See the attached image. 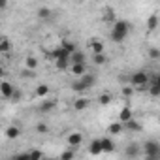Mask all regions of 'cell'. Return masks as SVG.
Here are the masks:
<instances>
[{"label":"cell","mask_w":160,"mask_h":160,"mask_svg":"<svg viewBox=\"0 0 160 160\" xmlns=\"http://www.w3.org/2000/svg\"><path fill=\"white\" fill-rule=\"evenodd\" d=\"M130 34V23L128 21H122V19H117L111 27V32H109V38L111 42L115 43H122Z\"/></svg>","instance_id":"6da1fadb"},{"label":"cell","mask_w":160,"mask_h":160,"mask_svg":"<svg viewBox=\"0 0 160 160\" xmlns=\"http://www.w3.org/2000/svg\"><path fill=\"white\" fill-rule=\"evenodd\" d=\"M94 83H96V75H92V73H85V75L79 77L77 81L72 83V91H75V92H83V91H87V89H92Z\"/></svg>","instance_id":"7a4b0ae2"},{"label":"cell","mask_w":160,"mask_h":160,"mask_svg":"<svg viewBox=\"0 0 160 160\" xmlns=\"http://www.w3.org/2000/svg\"><path fill=\"white\" fill-rule=\"evenodd\" d=\"M130 85L134 89H149V85H151V75L147 72H134L130 75Z\"/></svg>","instance_id":"3957f363"},{"label":"cell","mask_w":160,"mask_h":160,"mask_svg":"<svg viewBox=\"0 0 160 160\" xmlns=\"http://www.w3.org/2000/svg\"><path fill=\"white\" fill-rule=\"evenodd\" d=\"M83 134L81 132H77V130H73V132H70L68 136H66V145L68 147H72V149H77V147H81L83 145Z\"/></svg>","instance_id":"277c9868"},{"label":"cell","mask_w":160,"mask_h":160,"mask_svg":"<svg viewBox=\"0 0 160 160\" xmlns=\"http://www.w3.org/2000/svg\"><path fill=\"white\" fill-rule=\"evenodd\" d=\"M143 154L147 156V158H158V154H160V145L156 143V141H147L145 145H143Z\"/></svg>","instance_id":"5b68a950"},{"label":"cell","mask_w":160,"mask_h":160,"mask_svg":"<svg viewBox=\"0 0 160 160\" xmlns=\"http://www.w3.org/2000/svg\"><path fill=\"white\" fill-rule=\"evenodd\" d=\"M0 92H2V98H6V100H12V96H13V92H15V85H12L10 81H4L0 83Z\"/></svg>","instance_id":"8992f818"},{"label":"cell","mask_w":160,"mask_h":160,"mask_svg":"<svg viewBox=\"0 0 160 160\" xmlns=\"http://www.w3.org/2000/svg\"><path fill=\"white\" fill-rule=\"evenodd\" d=\"M68 72H70L72 75H75V77H81V75L87 73V66H85V62H73Z\"/></svg>","instance_id":"52a82bcc"},{"label":"cell","mask_w":160,"mask_h":160,"mask_svg":"<svg viewBox=\"0 0 160 160\" xmlns=\"http://www.w3.org/2000/svg\"><path fill=\"white\" fill-rule=\"evenodd\" d=\"M89 49H91L92 55H96V53H106V47H104V43H102L100 38H91V42H89Z\"/></svg>","instance_id":"ba28073f"},{"label":"cell","mask_w":160,"mask_h":160,"mask_svg":"<svg viewBox=\"0 0 160 160\" xmlns=\"http://www.w3.org/2000/svg\"><path fill=\"white\" fill-rule=\"evenodd\" d=\"M70 55H72V53H70L68 49H64L62 45H58V47H55V49L51 51V57H53L55 60H57V58H70Z\"/></svg>","instance_id":"9c48e42d"},{"label":"cell","mask_w":160,"mask_h":160,"mask_svg":"<svg viewBox=\"0 0 160 160\" xmlns=\"http://www.w3.org/2000/svg\"><path fill=\"white\" fill-rule=\"evenodd\" d=\"M55 108H57L55 100H45V98H43V102L38 106V111H40V113H51Z\"/></svg>","instance_id":"30bf717a"},{"label":"cell","mask_w":160,"mask_h":160,"mask_svg":"<svg viewBox=\"0 0 160 160\" xmlns=\"http://www.w3.org/2000/svg\"><path fill=\"white\" fill-rule=\"evenodd\" d=\"M132 115H134V113H132L130 106H124V108L119 109V121H121V122H128L130 119H134Z\"/></svg>","instance_id":"8fae6325"},{"label":"cell","mask_w":160,"mask_h":160,"mask_svg":"<svg viewBox=\"0 0 160 160\" xmlns=\"http://www.w3.org/2000/svg\"><path fill=\"white\" fill-rule=\"evenodd\" d=\"M89 152L94 154V156L102 154V152H104V149H102V139H92L91 145H89Z\"/></svg>","instance_id":"7c38bea8"},{"label":"cell","mask_w":160,"mask_h":160,"mask_svg":"<svg viewBox=\"0 0 160 160\" xmlns=\"http://www.w3.org/2000/svg\"><path fill=\"white\" fill-rule=\"evenodd\" d=\"M49 92H51L49 85L42 83V85H38V87H36V91H34V96H36V98H47V96H49Z\"/></svg>","instance_id":"4fadbf2b"},{"label":"cell","mask_w":160,"mask_h":160,"mask_svg":"<svg viewBox=\"0 0 160 160\" xmlns=\"http://www.w3.org/2000/svg\"><path fill=\"white\" fill-rule=\"evenodd\" d=\"M72 108H73L75 111H85V109L89 108V100H87V98H77V100H73Z\"/></svg>","instance_id":"5bb4252c"},{"label":"cell","mask_w":160,"mask_h":160,"mask_svg":"<svg viewBox=\"0 0 160 160\" xmlns=\"http://www.w3.org/2000/svg\"><path fill=\"white\" fill-rule=\"evenodd\" d=\"M124 130V122H121V121H117V122H111L109 126H108V132L111 134V136H117V134H121Z\"/></svg>","instance_id":"9a60e30c"},{"label":"cell","mask_w":160,"mask_h":160,"mask_svg":"<svg viewBox=\"0 0 160 160\" xmlns=\"http://www.w3.org/2000/svg\"><path fill=\"white\" fill-rule=\"evenodd\" d=\"M55 66H57V70L66 72V70H70L72 60H70V58H57V60H55Z\"/></svg>","instance_id":"2e32d148"},{"label":"cell","mask_w":160,"mask_h":160,"mask_svg":"<svg viewBox=\"0 0 160 160\" xmlns=\"http://www.w3.org/2000/svg\"><path fill=\"white\" fill-rule=\"evenodd\" d=\"M102 139V149H104V152H113L115 151V141L111 139V138H100Z\"/></svg>","instance_id":"e0dca14e"},{"label":"cell","mask_w":160,"mask_h":160,"mask_svg":"<svg viewBox=\"0 0 160 160\" xmlns=\"http://www.w3.org/2000/svg\"><path fill=\"white\" fill-rule=\"evenodd\" d=\"M102 19H104L106 23H115L117 19H115V12H113V8H104V12H102Z\"/></svg>","instance_id":"ac0fdd59"},{"label":"cell","mask_w":160,"mask_h":160,"mask_svg":"<svg viewBox=\"0 0 160 160\" xmlns=\"http://www.w3.org/2000/svg\"><path fill=\"white\" fill-rule=\"evenodd\" d=\"M19 136H21V128H19V126L13 124V126H8V128H6V138H8V139H15V138H19Z\"/></svg>","instance_id":"d6986e66"},{"label":"cell","mask_w":160,"mask_h":160,"mask_svg":"<svg viewBox=\"0 0 160 160\" xmlns=\"http://www.w3.org/2000/svg\"><path fill=\"white\" fill-rule=\"evenodd\" d=\"M12 51V42L4 36L2 40H0V53H2V55H8Z\"/></svg>","instance_id":"ffe728a7"},{"label":"cell","mask_w":160,"mask_h":160,"mask_svg":"<svg viewBox=\"0 0 160 160\" xmlns=\"http://www.w3.org/2000/svg\"><path fill=\"white\" fill-rule=\"evenodd\" d=\"M124 128H126V130H130V132H141V128H143V126H141L138 121L130 119L128 122H124Z\"/></svg>","instance_id":"44dd1931"},{"label":"cell","mask_w":160,"mask_h":160,"mask_svg":"<svg viewBox=\"0 0 160 160\" xmlns=\"http://www.w3.org/2000/svg\"><path fill=\"white\" fill-rule=\"evenodd\" d=\"M92 62H94L96 66H104V64H108V57H106V53H96V55H92Z\"/></svg>","instance_id":"7402d4cb"},{"label":"cell","mask_w":160,"mask_h":160,"mask_svg":"<svg viewBox=\"0 0 160 160\" xmlns=\"http://www.w3.org/2000/svg\"><path fill=\"white\" fill-rule=\"evenodd\" d=\"M25 66L30 68V70H36V68H38V58H36L34 55H28V57L25 58Z\"/></svg>","instance_id":"603a6c76"},{"label":"cell","mask_w":160,"mask_h":160,"mask_svg":"<svg viewBox=\"0 0 160 160\" xmlns=\"http://www.w3.org/2000/svg\"><path fill=\"white\" fill-rule=\"evenodd\" d=\"M70 60H72V64H73V62H85V55H83L81 51H73V53L70 55Z\"/></svg>","instance_id":"cb8c5ba5"},{"label":"cell","mask_w":160,"mask_h":160,"mask_svg":"<svg viewBox=\"0 0 160 160\" xmlns=\"http://www.w3.org/2000/svg\"><path fill=\"white\" fill-rule=\"evenodd\" d=\"M38 17H40L42 21L51 19V10H49V8H45V6H43V8H40V10H38Z\"/></svg>","instance_id":"d4e9b609"},{"label":"cell","mask_w":160,"mask_h":160,"mask_svg":"<svg viewBox=\"0 0 160 160\" xmlns=\"http://www.w3.org/2000/svg\"><path fill=\"white\" fill-rule=\"evenodd\" d=\"M98 104H100V106H109V104H111V94H109V92H102V94L98 96Z\"/></svg>","instance_id":"484cf974"},{"label":"cell","mask_w":160,"mask_h":160,"mask_svg":"<svg viewBox=\"0 0 160 160\" xmlns=\"http://www.w3.org/2000/svg\"><path fill=\"white\" fill-rule=\"evenodd\" d=\"M156 27H158V17L156 15H151L147 19V30H156Z\"/></svg>","instance_id":"4316f807"},{"label":"cell","mask_w":160,"mask_h":160,"mask_svg":"<svg viewBox=\"0 0 160 160\" xmlns=\"http://www.w3.org/2000/svg\"><path fill=\"white\" fill-rule=\"evenodd\" d=\"M138 154H139V147L136 143H130L126 147V156H138Z\"/></svg>","instance_id":"83f0119b"},{"label":"cell","mask_w":160,"mask_h":160,"mask_svg":"<svg viewBox=\"0 0 160 160\" xmlns=\"http://www.w3.org/2000/svg\"><path fill=\"white\" fill-rule=\"evenodd\" d=\"M60 45H62L64 49H68L70 53H73V51H77V47H75V43H73L72 40H62V42H60Z\"/></svg>","instance_id":"f1b7e54d"},{"label":"cell","mask_w":160,"mask_h":160,"mask_svg":"<svg viewBox=\"0 0 160 160\" xmlns=\"http://www.w3.org/2000/svg\"><path fill=\"white\" fill-rule=\"evenodd\" d=\"M147 55H149V58H152V60H158V58H160V49H158V47H149Z\"/></svg>","instance_id":"f546056e"},{"label":"cell","mask_w":160,"mask_h":160,"mask_svg":"<svg viewBox=\"0 0 160 160\" xmlns=\"http://www.w3.org/2000/svg\"><path fill=\"white\" fill-rule=\"evenodd\" d=\"M75 156V149H68V151H64V152H60V160H70V158H73Z\"/></svg>","instance_id":"4dcf8cb0"},{"label":"cell","mask_w":160,"mask_h":160,"mask_svg":"<svg viewBox=\"0 0 160 160\" xmlns=\"http://www.w3.org/2000/svg\"><path fill=\"white\" fill-rule=\"evenodd\" d=\"M36 132L42 134V136L47 134V132H49V124H45V122H38V124H36Z\"/></svg>","instance_id":"1f68e13d"},{"label":"cell","mask_w":160,"mask_h":160,"mask_svg":"<svg viewBox=\"0 0 160 160\" xmlns=\"http://www.w3.org/2000/svg\"><path fill=\"white\" fill-rule=\"evenodd\" d=\"M149 92H151V96H160V85L151 83L149 85Z\"/></svg>","instance_id":"d6a6232c"},{"label":"cell","mask_w":160,"mask_h":160,"mask_svg":"<svg viewBox=\"0 0 160 160\" xmlns=\"http://www.w3.org/2000/svg\"><path fill=\"white\" fill-rule=\"evenodd\" d=\"M28 154H30V160H40V158H43V152H42V151H38V149L28 151Z\"/></svg>","instance_id":"836d02e7"},{"label":"cell","mask_w":160,"mask_h":160,"mask_svg":"<svg viewBox=\"0 0 160 160\" xmlns=\"http://www.w3.org/2000/svg\"><path fill=\"white\" fill-rule=\"evenodd\" d=\"M21 75H23V77H27V79H30V77H34V70H30V68H25V70L21 72Z\"/></svg>","instance_id":"e575fe53"},{"label":"cell","mask_w":160,"mask_h":160,"mask_svg":"<svg viewBox=\"0 0 160 160\" xmlns=\"http://www.w3.org/2000/svg\"><path fill=\"white\" fill-rule=\"evenodd\" d=\"M132 92H134V87H132V85H128V87H124V89H122V96H126V98H128V96H132Z\"/></svg>","instance_id":"d590c367"},{"label":"cell","mask_w":160,"mask_h":160,"mask_svg":"<svg viewBox=\"0 0 160 160\" xmlns=\"http://www.w3.org/2000/svg\"><path fill=\"white\" fill-rule=\"evenodd\" d=\"M21 98H23V92H21L19 89H15V92H13L12 100H13V102H21Z\"/></svg>","instance_id":"8d00e7d4"},{"label":"cell","mask_w":160,"mask_h":160,"mask_svg":"<svg viewBox=\"0 0 160 160\" xmlns=\"http://www.w3.org/2000/svg\"><path fill=\"white\" fill-rule=\"evenodd\" d=\"M151 83L160 85V72H158V73H154V75H151Z\"/></svg>","instance_id":"74e56055"},{"label":"cell","mask_w":160,"mask_h":160,"mask_svg":"<svg viewBox=\"0 0 160 160\" xmlns=\"http://www.w3.org/2000/svg\"><path fill=\"white\" fill-rule=\"evenodd\" d=\"M8 8V0H0V10H6Z\"/></svg>","instance_id":"f35d334b"},{"label":"cell","mask_w":160,"mask_h":160,"mask_svg":"<svg viewBox=\"0 0 160 160\" xmlns=\"http://www.w3.org/2000/svg\"><path fill=\"white\" fill-rule=\"evenodd\" d=\"M72 2H77V0H72Z\"/></svg>","instance_id":"ab89813d"},{"label":"cell","mask_w":160,"mask_h":160,"mask_svg":"<svg viewBox=\"0 0 160 160\" xmlns=\"http://www.w3.org/2000/svg\"><path fill=\"white\" fill-rule=\"evenodd\" d=\"M158 158H160V154H158Z\"/></svg>","instance_id":"60d3db41"}]
</instances>
